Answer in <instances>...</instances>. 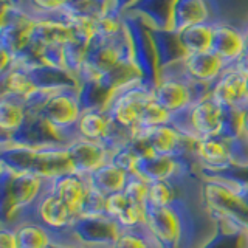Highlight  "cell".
I'll use <instances>...</instances> for the list:
<instances>
[{
    "mask_svg": "<svg viewBox=\"0 0 248 248\" xmlns=\"http://www.w3.org/2000/svg\"><path fill=\"white\" fill-rule=\"evenodd\" d=\"M48 188L54 196H58L78 217L85 194H87L90 188V183H89V177L81 175L78 172H67L54 178H50Z\"/></svg>",
    "mask_w": 248,
    "mask_h": 248,
    "instance_id": "30bf717a",
    "label": "cell"
},
{
    "mask_svg": "<svg viewBox=\"0 0 248 248\" xmlns=\"http://www.w3.org/2000/svg\"><path fill=\"white\" fill-rule=\"evenodd\" d=\"M106 213L120 225L121 230L146 225V206L130 202L124 192L110 194L106 197Z\"/></svg>",
    "mask_w": 248,
    "mask_h": 248,
    "instance_id": "7c38bea8",
    "label": "cell"
},
{
    "mask_svg": "<svg viewBox=\"0 0 248 248\" xmlns=\"http://www.w3.org/2000/svg\"><path fill=\"white\" fill-rule=\"evenodd\" d=\"M208 22H211V11L206 0H174L170 30L175 33L197 23Z\"/></svg>",
    "mask_w": 248,
    "mask_h": 248,
    "instance_id": "2e32d148",
    "label": "cell"
},
{
    "mask_svg": "<svg viewBox=\"0 0 248 248\" xmlns=\"http://www.w3.org/2000/svg\"><path fill=\"white\" fill-rule=\"evenodd\" d=\"M239 248H248V240H247V239H244V242H242V245H240Z\"/></svg>",
    "mask_w": 248,
    "mask_h": 248,
    "instance_id": "f1b7e54d",
    "label": "cell"
},
{
    "mask_svg": "<svg viewBox=\"0 0 248 248\" xmlns=\"http://www.w3.org/2000/svg\"><path fill=\"white\" fill-rule=\"evenodd\" d=\"M129 178H130L129 172L113 165L112 161H108L101 168H98L96 170H93L89 175V183L92 188H95L96 191H99L107 197L110 194L123 192Z\"/></svg>",
    "mask_w": 248,
    "mask_h": 248,
    "instance_id": "e0dca14e",
    "label": "cell"
},
{
    "mask_svg": "<svg viewBox=\"0 0 248 248\" xmlns=\"http://www.w3.org/2000/svg\"><path fill=\"white\" fill-rule=\"evenodd\" d=\"M28 113L23 98L2 95L0 98V129L2 135H13L27 123Z\"/></svg>",
    "mask_w": 248,
    "mask_h": 248,
    "instance_id": "ac0fdd59",
    "label": "cell"
},
{
    "mask_svg": "<svg viewBox=\"0 0 248 248\" xmlns=\"http://www.w3.org/2000/svg\"><path fill=\"white\" fill-rule=\"evenodd\" d=\"M72 0H23V8L33 16L39 17H53L61 13Z\"/></svg>",
    "mask_w": 248,
    "mask_h": 248,
    "instance_id": "cb8c5ba5",
    "label": "cell"
},
{
    "mask_svg": "<svg viewBox=\"0 0 248 248\" xmlns=\"http://www.w3.org/2000/svg\"><path fill=\"white\" fill-rule=\"evenodd\" d=\"M81 113L82 107L78 95V87H70L53 93L37 116L48 123L68 146L79 138L76 124L79 121Z\"/></svg>",
    "mask_w": 248,
    "mask_h": 248,
    "instance_id": "3957f363",
    "label": "cell"
},
{
    "mask_svg": "<svg viewBox=\"0 0 248 248\" xmlns=\"http://www.w3.org/2000/svg\"><path fill=\"white\" fill-rule=\"evenodd\" d=\"M151 39L155 50V58H157L158 70L165 68L168 65L182 62L188 53L183 48L180 42L178 33L172 30H155L149 27Z\"/></svg>",
    "mask_w": 248,
    "mask_h": 248,
    "instance_id": "5bb4252c",
    "label": "cell"
},
{
    "mask_svg": "<svg viewBox=\"0 0 248 248\" xmlns=\"http://www.w3.org/2000/svg\"><path fill=\"white\" fill-rule=\"evenodd\" d=\"M134 140H141L147 152L166 155V157H192L196 140L182 134L172 124H161L147 129H140L134 135Z\"/></svg>",
    "mask_w": 248,
    "mask_h": 248,
    "instance_id": "277c9868",
    "label": "cell"
},
{
    "mask_svg": "<svg viewBox=\"0 0 248 248\" xmlns=\"http://www.w3.org/2000/svg\"><path fill=\"white\" fill-rule=\"evenodd\" d=\"M124 25H126L130 42H132V51H134V62L140 68L143 75V81L155 89L158 82V67H157V58H155L154 44L149 33V25L137 17L134 14H124Z\"/></svg>",
    "mask_w": 248,
    "mask_h": 248,
    "instance_id": "5b68a950",
    "label": "cell"
},
{
    "mask_svg": "<svg viewBox=\"0 0 248 248\" xmlns=\"http://www.w3.org/2000/svg\"><path fill=\"white\" fill-rule=\"evenodd\" d=\"M23 0H2V6H22Z\"/></svg>",
    "mask_w": 248,
    "mask_h": 248,
    "instance_id": "83f0119b",
    "label": "cell"
},
{
    "mask_svg": "<svg viewBox=\"0 0 248 248\" xmlns=\"http://www.w3.org/2000/svg\"><path fill=\"white\" fill-rule=\"evenodd\" d=\"M194 160L200 174H217L228 170L232 166L230 140L223 137L200 138L194 144Z\"/></svg>",
    "mask_w": 248,
    "mask_h": 248,
    "instance_id": "52a82bcc",
    "label": "cell"
},
{
    "mask_svg": "<svg viewBox=\"0 0 248 248\" xmlns=\"http://www.w3.org/2000/svg\"><path fill=\"white\" fill-rule=\"evenodd\" d=\"M17 236L19 248H53L58 247L56 239L50 231L33 220H23L13 227Z\"/></svg>",
    "mask_w": 248,
    "mask_h": 248,
    "instance_id": "d6986e66",
    "label": "cell"
},
{
    "mask_svg": "<svg viewBox=\"0 0 248 248\" xmlns=\"http://www.w3.org/2000/svg\"><path fill=\"white\" fill-rule=\"evenodd\" d=\"M0 248H19L16 230L8 225H2L0 230Z\"/></svg>",
    "mask_w": 248,
    "mask_h": 248,
    "instance_id": "484cf974",
    "label": "cell"
},
{
    "mask_svg": "<svg viewBox=\"0 0 248 248\" xmlns=\"http://www.w3.org/2000/svg\"><path fill=\"white\" fill-rule=\"evenodd\" d=\"M2 165L17 172H30L45 178L75 172L70 161L67 147H8L2 149Z\"/></svg>",
    "mask_w": 248,
    "mask_h": 248,
    "instance_id": "7a4b0ae2",
    "label": "cell"
},
{
    "mask_svg": "<svg viewBox=\"0 0 248 248\" xmlns=\"http://www.w3.org/2000/svg\"><path fill=\"white\" fill-rule=\"evenodd\" d=\"M245 46L244 28L230 22H214L213 23V39L211 50L217 54L227 65H234L240 59Z\"/></svg>",
    "mask_w": 248,
    "mask_h": 248,
    "instance_id": "ba28073f",
    "label": "cell"
},
{
    "mask_svg": "<svg viewBox=\"0 0 248 248\" xmlns=\"http://www.w3.org/2000/svg\"><path fill=\"white\" fill-rule=\"evenodd\" d=\"M67 152L73 170L85 177H89L93 170L108 163L112 157V152L104 144L89 141L84 138H78L72 144H68Z\"/></svg>",
    "mask_w": 248,
    "mask_h": 248,
    "instance_id": "9c48e42d",
    "label": "cell"
},
{
    "mask_svg": "<svg viewBox=\"0 0 248 248\" xmlns=\"http://www.w3.org/2000/svg\"><path fill=\"white\" fill-rule=\"evenodd\" d=\"M108 248H161V245L154 239L146 225H141L137 228L121 230Z\"/></svg>",
    "mask_w": 248,
    "mask_h": 248,
    "instance_id": "7402d4cb",
    "label": "cell"
},
{
    "mask_svg": "<svg viewBox=\"0 0 248 248\" xmlns=\"http://www.w3.org/2000/svg\"><path fill=\"white\" fill-rule=\"evenodd\" d=\"M211 96L222 107L248 108V75L236 64L228 65L213 84Z\"/></svg>",
    "mask_w": 248,
    "mask_h": 248,
    "instance_id": "8992f818",
    "label": "cell"
},
{
    "mask_svg": "<svg viewBox=\"0 0 248 248\" xmlns=\"http://www.w3.org/2000/svg\"><path fill=\"white\" fill-rule=\"evenodd\" d=\"M115 2H116V6H118L120 14L124 16V13H126L129 8L137 2V0H115Z\"/></svg>",
    "mask_w": 248,
    "mask_h": 248,
    "instance_id": "4316f807",
    "label": "cell"
},
{
    "mask_svg": "<svg viewBox=\"0 0 248 248\" xmlns=\"http://www.w3.org/2000/svg\"><path fill=\"white\" fill-rule=\"evenodd\" d=\"M172 8L174 0H137L126 13L143 19L151 28L170 30Z\"/></svg>",
    "mask_w": 248,
    "mask_h": 248,
    "instance_id": "9a60e30c",
    "label": "cell"
},
{
    "mask_svg": "<svg viewBox=\"0 0 248 248\" xmlns=\"http://www.w3.org/2000/svg\"><path fill=\"white\" fill-rule=\"evenodd\" d=\"M48 186L50 178L17 172L2 165V225L16 227L27 220L30 209Z\"/></svg>",
    "mask_w": 248,
    "mask_h": 248,
    "instance_id": "6da1fadb",
    "label": "cell"
},
{
    "mask_svg": "<svg viewBox=\"0 0 248 248\" xmlns=\"http://www.w3.org/2000/svg\"><path fill=\"white\" fill-rule=\"evenodd\" d=\"M87 50H89L87 45L79 42V41H75V39L68 41L64 46H62V54H64V68L72 76H76L78 70H79L81 65L84 64Z\"/></svg>",
    "mask_w": 248,
    "mask_h": 248,
    "instance_id": "603a6c76",
    "label": "cell"
},
{
    "mask_svg": "<svg viewBox=\"0 0 248 248\" xmlns=\"http://www.w3.org/2000/svg\"><path fill=\"white\" fill-rule=\"evenodd\" d=\"M0 81H2V95L25 98L36 89L28 70L17 67H11L5 73H0Z\"/></svg>",
    "mask_w": 248,
    "mask_h": 248,
    "instance_id": "44dd1931",
    "label": "cell"
},
{
    "mask_svg": "<svg viewBox=\"0 0 248 248\" xmlns=\"http://www.w3.org/2000/svg\"><path fill=\"white\" fill-rule=\"evenodd\" d=\"M178 37L186 53L209 51L213 39V23H197V25L188 27L178 33Z\"/></svg>",
    "mask_w": 248,
    "mask_h": 248,
    "instance_id": "ffe728a7",
    "label": "cell"
},
{
    "mask_svg": "<svg viewBox=\"0 0 248 248\" xmlns=\"http://www.w3.org/2000/svg\"><path fill=\"white\" fill-rule=\"evenodd\" d=\"M53 248H54V247H53Z\"/></svg>",
    "mask_w": 248,
    "mask_h": 248,
    "instance_id": "f546056e",
    "label": "cell"
},
{
    "mask_svg": "<svg viewBox=\"0 0 248 248\" xmlns=\"http://www.w3.org/2000/svg\"><path fill=\"white\" fill-rule=\"evenodd\" d=\"M126 194V197L134 202L137 205L146 206L147 203V194H149V183L144 182L143 178H140L137 175H130L129 182L126 185V188L123 191Z\"/></svg>",
    "mask_w": 248,
    "mask_h": 248,
    "instance_id": "d4e9b609",
    "label": "cell"
},
{
    "mask_svg": "<svg viewBox=\"0 0 248 248\" xmlns=\"http://www.w3.org/2000/svg\"><path fill=\"white\" fill-rule=\"evenodd\" d=\"M182 67L189 79L214 84L228 65L213 51H202L186 54Z\"/></svg>",
    "mask_w": 248,
    "mask_h": 248,
    "instance_id": "8fae6325",
    "label": "cell"
},
{
    "mask_svg": "<svg viewBox=\"0 0 248 248\" xmlns=\"http://www.w3.org/2000/svg\"><path fill=\"white\" fill-rule=\"evenodd\" d=\"M73 39V28L68 23L54 17L34 19L30 31V44L37 46H64Z\"/></svg>",
    "mask_w": 248,
    "mask_h": 248,
    "instance_id": "4fadbf2b",
    "label": "cell"
}]
</instances>
